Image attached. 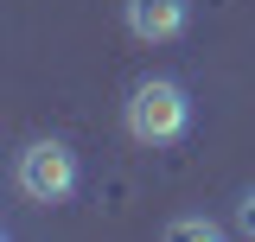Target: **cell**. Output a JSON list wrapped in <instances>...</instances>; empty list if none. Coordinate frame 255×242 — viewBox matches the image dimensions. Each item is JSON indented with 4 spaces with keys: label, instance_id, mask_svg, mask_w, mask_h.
Here are the masks:
<instances>
[{
    "label": "cell",
    "instance_id": "cell-1",
    "mask_svg": "<svg viewBox=\"0 0 255 242\" xmlns=\"http://www.w3.org/2000/svg\"><path fill=\"white\" fill-rule=\"evenodd\" d=\"M185 127H191V96H185V83L147 77V83L128 90V134H134L140 147H172V140H185Z\"/></svg>",
    "mask_w": 255,
    "mask_h": 242
},
{
    "label": "cell",
    "instance_id": "cell-2",
    "mask_svg": "<svg viewBox=\"0 0 255 242\" xmlns=\"http://www.w3.org/2000/svg\"><path fill=\"white\" fill-rule=\"evenodd\" d=\"M13 185L26 191L32 204H64L77 191V153L64 147V140H32L13 159Z\"/></svg>",
    "mask_w": 255,
    "mask_h": 242
},
{
    "label": "cell",
    "instance_id": "cell-3",
    "mask_svg": "<svg viewBox=\"0 0 255 242\" xmlns=\"http://www.w3.org/2000/svg\"><path fill=\"white\" fill-rule=\"evenodd\" d=\"M191 19V0H128V32L140 45H172Z\"/></svg>",
    "mask_w": 255,
    "mask_h": 242
},
{
    "label": "cell",
    "instance_id": "cell-4",
    "mask_svg": "<svg viewBox=\"0 0 255 242\" xmlns=\"http://www.w3.org/2000/svg\"><path fill=\"white\" fill-rule=\"evenodd\" d=\"M172 236H191V242H211V236H217V223H211V217H179V223H172Z\"/></svg>",
    "mask_w": 255,
    "mask_h": 242
},
{
    "label": "cell",
    "instance_id": "cell-5",
    "mask_svg": "<svg viewBox=\"0 0 255 242\" xmlns=\"http://www.w3.org/2000/svg\"><path fill=\"white\" fill-rule=\"evenodd\" d=\"M236 230H243V236H255V191L243 198V211H236Z\"/></svg>",
    "mask_w": 255,
    "mask_h": 242
}]
</instances>
